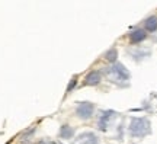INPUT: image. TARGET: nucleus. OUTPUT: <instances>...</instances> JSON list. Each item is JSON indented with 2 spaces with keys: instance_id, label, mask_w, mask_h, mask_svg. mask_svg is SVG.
<instances>
[{
  "instance_id": "nucleus-1",
  "label": "nucleus",
  "mask_w": 157,
  "mask_h": 144,
  "mask_svg": "<svg viewBox=\"0 0 157 144\" xmlns=\"http://www.w3.org/2000/svg\"><path fill=\"white\" fill-rule=\"evenodd\" d=\"M105 74H106V77L109 79V82H112V83H118L121 84L124 82H127L129 80V73L128 70L122 66V64H112L111 67H108L106 70H105Z\"/></svg>"
},
{
  "instance_id": "nucleus-2",
  "label": "nucleus",
  "mask_w": 157,
  "mask_h": 144,
  "mask_svg": "<svg viewBox=\"0 0 157 144\" xmlns=\"http://www.w3.org/2000/svg\"><path fill=\"white\" fill-rule=\"evenodd\" d=\"M129 133L132 137H146L151 133V127H150V121L147 118H132L131 124H129Z\"/></svg>"
},
{
  "instance_id": "nucleus-3",
  "label": "nucleus",
  "mask_w": 157,
  "mask_h": 144,
  "mask_svg": "<svg viewBox=\"0 0 157 144\" xmlns=\"http://www.w3.org/2000/svg\"><path fill=\"white\" fill-rule=\"evenodd\" d=\"M93 114H95V105L92 102H80L76 108V115L82 121L90 119L93 116Z\"/></svg>"
},
{
  "instance_id": "nucleus-4",
  "label": "nucleus",
  "mask_w": 157,
  "mask_h": 144,
  "mask_svg": "<svg viewBox=\"0 0 157 144\" xmlns=\"http://www.w3.org/2000/svg\"><path fill=\"white\" fill-rule=\"evenodd\" d=\"M98 143H99L98 135L95 133H90V131L78 134L73 141V144H98Z\"/></svg>"
},
{
  "instance_id": "nucleus-5",
  "label": "nucleus",
  "mask_w": 157,
  "mask_h": 144,
  "mask_svg": "<svg viewBox=\"0 0 157 144\" xmlns=\"http://www.w3.org/2000/svg\"><path fill=\"white\" fill-rule=\"evenodd\" d=\"M102 82V74L99 70H92L86 74V82L84 84H87V86H96V84H99Z\"/></svg>"
},
{
  "instance_id": "nucleus-6",
  "label": "nucleus",
  "mask_w": 157,
  "mask_h": 144,
  "mask_svg": "<svg viewBox=\"0 0 157 144\" xmlns=\"http://www.w3.org/2000/svg\"><path fill=\"white\" fill-rule=\"evenodd\" d=\"M146 38H147V32L144 31V29H134L132 32L129 33V41H131L132 44L143 42Z\"/></svg>"
},
{
  "instance_id": "nucleus-7",
  "label": "nucleus",
  "mask_w": 157,
  "mask_h": 144,
  "mask_svg": "<svg viewBox=\"0 0 157 144\" xmlns=\"http://www.w3.org/2000/svg\"><path fill=\"white\" fill-rule=\"evenodd\" d=\"M144 31L146 32H156L157 31V16L153 15V16H148L144 21Z\"/></svg>"
},
{
  "instance_id": "nucleus-8",
  "label": "nucleus",
  "mask_w": 157,
  "mask_h": 144,
  "mask_svg": "<svg viewBox=\"0 0 157 144\" xmlns=\"http://www.w3.org/2000/svg\"><path fill=\"white\" fill-rule=\"evenodd\" d=\"M60 137L64 140H70L74 137V130L73 127H70V125H63L60 128Z\"/></svg>"
},
{
  "instance_id": "nucleus-9",
  "label": "nucleus",
  "mask_w": 157,
  "mask_h": 144,
  "mask_svg": "<svg viewBox=\"0 0 157 144\" xmlns=\"http://www.w3.org/2000/svg\"><path fill=\"white\" fill-rule=\"evenodd\" d=\"M117 58H118V50L117 48H111V50H108L106 53H105V60L109 61V63L115 64V63H117Z\"/></svg>"
},
{
  "instance_id": "nucleus-10",
  "label": "nucleus",
  "mask_w": 157,
  "mask_h": 144,
  "mask_svg": "<svg viewBox=\"0 0 157 144\" xmlns=\"http://www.w3.org/2000/svg\"><path fill=\"white\" fill-rule=\"evenodd\" d=\"M76 82H77V77H73V79H71V83H70V86H68L67 92H70V90H71V89L74 88V84H76Z\"/></svg>"
}]
</instances>
